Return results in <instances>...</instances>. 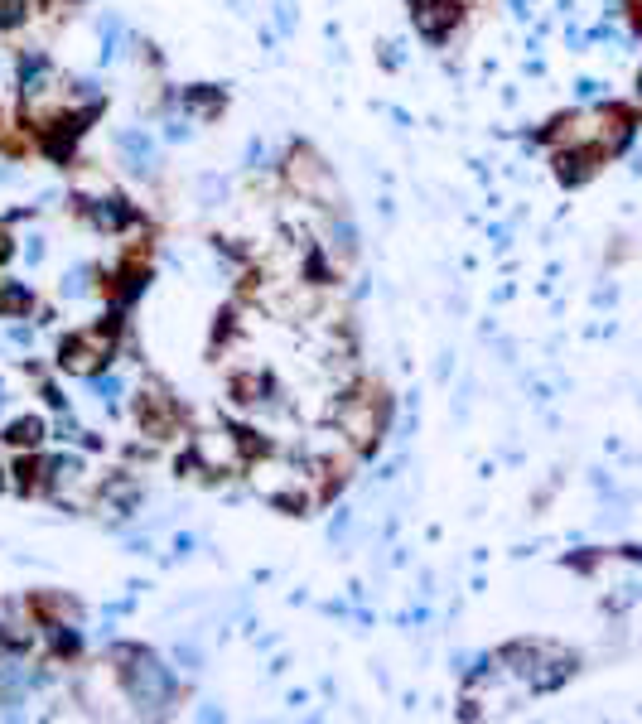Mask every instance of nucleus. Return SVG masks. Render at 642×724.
I'll return each instance as SVG.
<instances>
[{"label": "nucleus", "instance_id": "nucleus-1", "mask_svg": "<svg viewBox=\"0 0 642 724\" xmlns=\"http://www.w3.org/2000/svg\"><path fill=\"white\" fill-rule=\"evenodd\" d=\"M107 667L116 671V686L121 696L136 705L140 715H165L174 696H179V681H174V667H165L150 647L140 642H116L107 652Z\"/></svg>", "mask_w": 642, "mask_h": 724}, {"label": "nucleus", "instance_id": "nucleus-2", "mask_svg": "<svg viewBox=\"0 0 642 724\" xmlns=\"http://www.w3.org/2000/svg\"><path fill=\"white\" fill-rule=\"evenodd\" d=\"M329 420H334V430L358 449V454H372V449L382 445V435H387V401L367 387L343 391L334 406H329Z\"/></svg>", "mask_w": 642, "mask_h": 724}, {"label": "nucleus", "instance_id": "nucleus-3", "mask_svg": "<svg viewBox=\"0 0 642 724\" xmlns=\"http://www.w3.org/2000/svg\"><path fill=\"white\" fill-rule=\"evenodd\" d=\"M116 329H121V319H102V324H87L78 334H68L58 343V372H68V377H97L107 362L116 358Z\"/></svg>", "mask_w": 642, "mask_h": 724}, {"label": "nucleus", "instance_id": "nucleus-4", "mask_svg": "<svg viewBox=\"0 0 642 724\" xmlns=\"http://www.w3.org/2000/svg\"><path fill=\"white\" fill-rule=\"evenodd\" d=\"M256 459V445L247 440V430H198L189 445V464L198 474H242Z\"/></svg>", "mask_w": 642, "mask_h": 724}, {"label": "nucleus", "instance_id": "nucleus-5", "mask_svg": "<svg viewBox=\"0 0 642 724\" xmlns=\"http://www.w3.org/2000/svg\"><path fill=\"white\" fill-rule=\"evenodd\" d=\"M285 184H290V194H300L305 203L324 208V213H334V208H338L334 169L324 165L309 145H295V150H290V160H285Z\"/></svg>", "mask_w": 642, "mask_h": 724}, {"label": "nucleus", "instance_id": "nucleus-6", "mask_svg": "<svg viewBox=\"0 0 642 724\" xmlns=\"http://www.w3.org/2000/svg\"><path fill=\"white\" fill-rule=\"evenodd\" d=\"M78 213H83L97 232H112V237L140 227V208L126 194H116V189H107V194H97V198H78Z\"/></svg>", "mask_w": 642, "mask_h": 724}, {"label": "nucleus", "instance_id": "nucleus-7", "mask_svg": "<svg viewBox=\"0 0 642 724\" xmlns=\"http://www.w3.org/2000/svg\"><path fill=\"white\" fill-rule=\"evenodd\" d=\"M44 638V618L34 599H0V642L10 652H25Z\"/></svg>", "mask_w": 642, "mask_h": 724}, {"label": "nucleus", "instance_id": "nucleus-8", "mask_svg": "<svg viewBox=\"0 0 642 724\" xmlns=\"http://www.w3.org/2000/svg\"><path fill=\"white\" fill-rule=\"evenodd\" d=\"M112 145H116V160L126 165V174H136V179H155L160 174V145H155V136L145 126H121L112 136Z\"/></svg>", "mask_w": 642, "mask_h": 724}, {"label": "nucleus", "instance_id": "nucleus-9", "mask_svg": "<svg viewBox=\"0 0 642 724\" xmlns=\"http://www.w3.org/2000/svg\"><path fill=\"white\" fill-rule=\"evenodd\" d=\"M411 25L425 44H445L464 25V5L459 0H411Z\"/></svg>", "mask_w": 642, "mask_h": 724}, {"label": "nucleus", "instance_id": "nucleus-10", "mask_svg": "<svg viewBox=\"0 0 642 724\" xmlns=\"http://www.w3.org/2000/svg\"><path fill=\"white\" fill-rule=\"evenodd\" d=\"M136 420H140V430H145L150 440H169V435H174V425H179V406L169 401L165 387L145 382V391L136 396Z\"/></svg>", "mask_w": 642, "mask_h": 724}, {"label": "nucleus", "instance_id": "nucleus-11", "mask_svg": "<svg viewBox=\"0 0 642 724\" xmlns=\"http://www.w3.org/2000/svg\"><path fill=\"white\" fill-rule=\"evenodd\" d=\"M145 280H150V266H145L140 256H131V261H121V266L112 271V280H107V295H112V305H116V309L136 305V300H140V290H145Z\"/></svg>", "mask_w": 642, "mask_h": 724}, {"label": "nucleus", "instance_id": "nucleus-12", "mask_svg": "<svg viewBox=\"0 0 642 724\" xmlns=\"http://www.w3.org/2000/svg\"><path fill=\"white\" fill-rule=\"evenodd\" d=\"M223 102H227V92L223 87H213V83L184 87V92H179V107L194 116V121H213V116L223 112Z\"/></svg>", "mask_w": 642, "mask_h": 724}, {"label": "nucleus", "instance_id": "nucleus-13", "mask_svg": "<svg viewBox=\"0 0 642 724\" xmlns=\"http://www.w3.org/2000/svg\"><path fill=\"white\" fill-rule=\"evenodd\" d=\"M0 440L15 449V454H20V449H39L44 440H49V420H44V416H15L10 425H5V435H0Z\"/></svg>", "mask_w": 642, "mask_h": 724}, {"label": "nucleus", "instance_id": "nucleus-14", "mask_svg": "<svg viewBox=\"0 0 642 724\" xmlns=\"http://www.w3.org/2000/svg\"><path fill=\"white\" fill-rule=\"evenodd\" d=\"M232 401H237V406H266V401H271V377H266V372H261V367H256V372H237V377H232Z\"/></svg>", "mask_w": 642, "mask_h": 724}, {"label": "nucleus", "instance_id": "nucleus-15", "mask_svg": "<svg viewBox=\"0 0 642 724\" xmlns=\"http://www.w3.org/2000/svg\"><path fill=\"white\" fill-rule=\"evenodd\" d=\"M34 604H39V618H49V623H73V628H83V604L68 599V594H39Z\"/></svg>", "mask_w": 642, "mask_h": 724}, {"label": "nucleus", "instance_id": "nucleus-16", "mask_svg": "<svg viewBox=\"0 0 642 724\" xmlns=\"http://www.w3.org/2000/svg\"><path fill=\"white\" fill-rule=\"evenodd\" d=\"M97 285H102V280H97L92 266H68V271H63V285H58V300H73V305H78L87 295H97Z\"/></svg>", "mask_w": 642, "mask_h": 724}, {"label": "nucleus", "instance_id": "nucleus-17", "mask_svg": "<svg viewBox=\"0 0 642 724\" xmlns=\"http://www.w3.org/2000/svg\"><path fill=\"white\" fill-rule=\"evenodd\" d=\"M34 309V290L20 280H0V319H25Z\"/></svg>", "mask_w": 642, "mask_h": 724}, {"label": "nucleus", "instance_id": "nucleus-18", "mask_svg": "<svg viewBox=\"0 0 642 724\" xmlns=\"http://www.w3.org/2000/svg\"><path fill=\"white\" fill-rule=\"evenodd\" d=\"M329 247L338 251V256H353L358 251V223L348 218V213H329Z\"/></svg>", "mask_w": 642, "mask_h": 724}, {"label": "nucleus", "instance_id": "nucleus-19", "mask_svg": "<svg viewBox=\"0 0 642 724\" xmlns=\"http://www.w3.org/2000/svg\"><path fill=\"white\" fill-rule=\"evenodd\" d=\"M87 382H92V396H97V401H102V406H107V411H121V396H126V382H121V377H107V367H102V372H97V377H87Z\"/></svg>", "mask_w": 642, "mask_h": 724}, {"label": "nucleus", "instance_id": "nucleus-20", "mask_svg": "<svg viewBox=\"0 0 642 724\" xmlns=\"http://www.w3.org/2000/svg\"><path fill=\"white\" fill-rule=\"evenodd\" d=\"M121 54H126V25L116 15H107L102 20V63H116Z\"/></svg>", "mask_w": 642, "mask_h": 724}, {"label": "nucleus", "instance_id": "nucleus-21", "mask_svg": "<svg viewBox=\"0 0 642 724\" xmlns=\"http://www.w3.org/2000/svg\"><path fill=\"white\" fill-rule=\"evenodd\" d=\"M174 662L184 671H203V647H198V642H179V647H174Z\"/></svg>", "mask_w": 642, "mask_h": 724}, {"label": "nucleus", "instance_id": "nucleus-22", "mask_svg": "<svg viewBox=\"0 0 642 724\" xmlns=\"http://www.w3.org/2000/svg\"><path fill=\"white\" fill-rule=\"evenodd\" d=\"M25 261H34V266H39V261H44V256H49V242H44V237H39V232H34V237H25Z\"/></svg>", "mask_w": 642, "mask_h": 724}, {"label": "nucleus", "instance_id": "nucleus-23", "mask_svg": "<svg viewBox=\"0 0 642 724\" xmlns=\"http://www.w3.org/2000/svg\"><path fill=\"white\" fill-rule=\"evenodd\" d=\"M189 121H194V116H169V121H165V136H169V140H184L189 131H194Z\"/></svg>", "mask_w": 642, "mask_h": 724}, {"label": "nucleus", "instance_id": "nucleus-24", "mask_svg": "<svg viewBox=\"0 0 642 724\" xmlns=\"http://www.w3.org/2000/svg\"><path fill=\"white\" fill-rule=\"evenodd\" d=\"M276 25L290 34L295 29V0H276Z\"/></svg>", "mask_w": 642, "mask_h": 724}, {"label": "nucleus", "instance_id": "nucleus-25", "mask_svg": "<svg viewBox=\"0 0 642 724\" xmlns=\"http://www.w3.org/2000/svg\"><path fill=\"white\" fill-rule=\"evenodd\" d=\"M599 92H604V83H599V78H580V83H575V97H580V102H594Z\"/></svg>", "mask_w": 642, "mask_h": 724}, {"label": "nucleus", "instance_id": "nucleus-26", "mask_svg": "<svg viewBox=\"0 0 642 724\" xmlns=\"http://www.w3.org/2000/svg\"><path fill=\"white\" fill-rule=\"evenodd\" d=\"M10 338H15V343H34V329H29V324H15V329H10Z\"/></svg>", "mask_w": 642, "mask_h": 724}, {"label": "nucleus", "instance_id": "nucleus-27", "mask_svg": "<svg viewBox=\"0 0 642 724\" xmlns=\"http://www.w3.org/2000/svg\"><path fill=\"white\" fill-rule=\"evenodd\" d=\"M10 251H15V242H10V232H5V227H0V261H5V256H10Z\"/></svg>", "mask_w": 642, "mask_h": 724}, {"label": "nucleus", "instance_id": "nucleus-28", "mask_svg": "<svg viewBox=\"0 0 642 724\" xmlns=\"http://www.w3.org/2000/svg\"><path fill=\"white\" fill-rule=\"evenodd\" d=\"M10 411V387H5V377H0V416Z\"/></svg>", "mask_w": 642, "mask_h": 724}, {"label": "nucleus", "instance_id": "nucleus-29", "mask_svg": "<svg viewBox=\"0 0 642 724\" xmlns=\"http://www.w3.org/2000/svg\"><path fill=\"white\" fill-rule=\"evenodd\" d=\"M5 652H10V647H5V642H0V662H5Z\"/></svg>", "mask_w": 642, "mask_h": 724}, {"label": "nucleus", "instance_id": "nucleus-30", "mask_svg": "<svg viewBox=\"0 0 642 724\" xmlns=\"http://www.w3.org/2000/svg\"><path fill=\"white\" fill-rule=\"evenodd\" d=\"M638 92H642V73H638Z\"/></svg>", "mask_w": 642, "mask_h": 724}]
</instances>
